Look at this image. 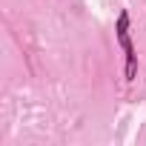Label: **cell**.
Listing matches in <instances>:
<instances>
[{
  "instance_id": "obj_1",
  "label": "cell",
  "mask_w": 146,
  "mask_h": 146,
  "mask_svg": "<svg viewBox=\"0 0 146 146\" xmlns=\"http://www.w3.org/2000/svg\"><path fill=\"white\" fill-rule=\"evenodd\" d=\"M129 26H132L129 12H120V15H117V23H115V35H117V43H120L123 54H126V69H123V78L132 83V80L137 78V52H135V43H132Z\"/></svg>"
}]
</instances>
